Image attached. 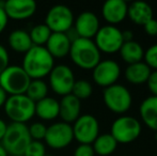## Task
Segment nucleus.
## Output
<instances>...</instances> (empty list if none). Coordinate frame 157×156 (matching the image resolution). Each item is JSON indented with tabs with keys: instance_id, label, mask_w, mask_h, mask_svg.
<instances>
[{
	"instance_id": "7",
	"label": "nucleus",
	"mask_w": 157,
	"mask_h": 156,
	"mask_svg": "<svg viewBox=\"0 0 157 156\" xmlns=\"http://www.w3.org/2000/svg\"><path fill=\"white\" fill-rule=\"evenodd\" d=\"M142 127L138 119L132 116H121L113 121L110 135L118 143H130L138 139Z\"/></svg>"
},
{
	"instance_id": "9",
	"label": "nucleus",
	"mask_w": 157,
	"mask_h": 156,
	"mask_svg": "<svg viewBox=\"0 0 157 156\" xmlns=\"http://www.w3.org/2000/svg\"><path fill=\"white\" fill-rule=\"evenodd\" d=\"M75 81L74 72L70 67L65 64L55 65L52 72L48 75L49 87L57 95L65 96L72 93L73 86Z\"/></svg>"
},
{
	"instance_id": "35",
	"label": "nucleus",
	"mask_w": 157,
	"mask_h": 156,
	"mask_svg": "<svg viewBox=\"0 0 157 156\" xmlns=\"http://www.w3.org/2000/svg\"><path fill=\"white\" fill-rule=\"evenodd\" d=\"M144 31L147 36H157V19L152 18L151 21H149L144 26Z\"/></svg>"
},
{
	"instance_id": "17",
	"label": "nucleus",
	"mask_w": 157,
	"mask_h": 156,
	"mask_svg": "<svg viewBox=\"0 0 157 156\" xmlns=\"http://www.w3.org/2000/svg\"><path fill=\"white\" fill-rule=\"evenodd\" d=\"M59 106H60L59 117L61 118L62 122L71 124L80 117L81 103L73 94L62 96L61 101L59 102Z\"/></svg>"
},
{
	"instance_id": "42",
	"label": "nucleus",
	"mask_w": 157,
	"mask_h": 156,
	"mask_svg": "<svg viewBox=\"0 0 157 156\" xmlns=\"http://www.w3.org/2000/svg\"><path fill=\"white\" fill-rule=\"evenodd\" d=\"M45 156H52V155H47V154H46V155H45Z\"/></svg>"
},
{
	"instance_id": "28",
	"label": "nucleus",
	"mask_w": 157,
	"mask_h": 156,
	"mask_svg": "<svg viewBox=\"0 0 157 156\" xmlns=\"http://www.w3.org/2000/svg\"><path fill=\"white\" fill-rule=\"evenodd\" d=\"M93 93V87L88 80L85 79H80V80H76L73 86L72 93L75 97H77L79 101L81 100H87Z\"/></svg>"
},
{
	"instance_id": "39",
	"label": "nucleus",
	"mask_w": 157,
	"mask_h": 156,
	"mask_svg": "<svg viewBox=\"0 0 157 156\" xmlns=\"http://www.w3.org/2000/svg\"><path fill=\"white\" fill-rule=\"evenodd\" d=\"M6 100H8V94H6V92L0 88V108L4 106Z\"/></svg>"
},
{
	"instance_id": "13",
	"label": "nucleus",
	"mask_w": 157,
	"mask_h": 156,
	"mask_svg": "<svg viewBox=\"0 0 157 156\" xmlns=\"http://www.w3.org/2000/svg\"><path fill=\"white\" fill-rule=\"evenodd\" d=\"M121 75V67L114 60H101L92 70V77L97 86L107 88L117 83Z\"/></svg>"
},
{
	"instance_id": "23",
	"label": "nucleus",
	"mask_w": 157,
	"mask_h": 156,
	"mask_svg": "<svg viewBox=\"0 0 157 156\" xmlns=\"http://www.w3.org/2000/svg\"><path fill=\"white\" fill-rule=\"evenodd\" d=\"M8 44L13 51L24 55L33 46L29 32L21 29H17L11 32L8 38Z\"/></svg>"
},
{
	"instance_id": "21",
	"label": "nucleus",
	"mask_w": 157,
	"mask_h": 156,
	"mask_svg": "<svg viewBox=\"0 0 157 156\" xmlns=\"http://www.w3.org/2000/svg\"><path fill=\"white\" fill-rule=\"evenodd\" d=\"M59 110H60L59 101L50 96H47L35 103V115L41 120H55L59 117Z\"/></svg>"
},
{
	"instance_id": "8",
	"label": "nucleus",
	"mask_w": 157,
	"mask_h": 156,
	"mask_svg": "<svg viewBox=\"0 0 157 156\" xmlns=\"http://www.w3.org/2000/svg\"><path fill=\"white\" fill-rule=\"evenodd\" d=\"M45 25L52 33H66L74 26V14L68 6L56 4L46 14Z\"/></svg>"
},
{
	"instance_id": "41",
	"label": "nucleus",
	"mask_w": 157,
	"mask_h": 156,
	"mask_svg": "<svg viewBox=\"0 0 157 156\" xmlns=\"http://www.w3.org/2000/svg\"><path fill=\"white\" fill-rule=\"evenodd\" d=\"M14 156H24V155H14Z\"/></svg>"
},
{
	"instance_id": "3",
	"label": "nucleus",
	"mask_w": 157,
	"mask_h": 156,
	"mask_svg": "<svg viewBox=\"0 0 157 156\" xmlns=\"http://www.w3.org/2000/svg\"><path fill=\"white\" fill-rule=\"evenodd\" d=\"M30 141L31 138L27 125L21 123H11L6 127L1 144L10 156L24 155Z\"/></svg>"
},
{
	"instance_id": "20",
	"label": "nucleus",
	"mask_w": 157,
	"mask_h": 156,
	"mask_svg": "<svg viewBox=\"0 0 157 156\" xmlns=\"http://www.w3.org/2000/svg\"><path fill=\"white\" fill-rule=\"evenodd\" d=\"M142 122L152 131H157V96H149L142 101L139 107Z\"/></svg>"
},
{
	"instance_id": "33",
	"label": "nucleus",
	"mask_w": 157,
	"mask_h": 156,
	"mask_svg": "<svg viewBox=\"0 0 157 156\" xmlns=\"http://www.w3.org/2000/svg\"><path fill=\"white\" fill-rule=\"evenodd\" d=\"M74 156H95L92 144H79L75 149Z\"/></svg>"
},
{
	"instance_id": "1",
	"label": "nucleus",
	"mask_w": 157,
	"mask_h": 156,
	"mask_svg": "<svg viewBox=\"0 0 157 156\" xmlns=\"http://www.w3.org/2000/svg\"><path fill=\"white\" fill-rule=\"evenodd\" d=\"M30 79H43L55 67V59L45 46H32L23 58L21 65Z\"/></svg>"
},
{
	"instance_id": "2",
	"label": "nucleus",
	"mask_w": 157,
	"mask_h": 156,
	"mask_svg": "<svg viewBox=\"0 0 157 156\" xmlns=\"http://www.w3.org/2000/svg\"><path fill=\"white\" fill-rule=\"evenodd\" d=\"M70 57L73 63L82 70H93L101 61V51L93 40L77 38L72 42Z\"/></svg>"
},
{
	"instance_id": "18",
	"label": "nucleus",
	"mask_w": 157,
	"mask_h": 156,
	"mask_svg": "<svg viewBox=\"0 0 157 156\" xmlns=\"http://www.w3.org/2000/svg\"><path fill=\"white\" fill-rule=\"evenodd\" d=\"M71 44L72 42L66 33H52L46 43L45 48L54 59H60L70 54Z\"/></svg>"
},
{
	"instance_id": "22",
	"label": "nucleus",
	"mask_w": 157,
	"mask_h": 156,
	"mask_svg": "<svg viewBox=\"0 0 157 156\" xmlns=\"http://www.w3.org/2000/svg\"><path fill=\"white\" fill-rule=\"evenodd\" d=\"M152 73V70L145 62H137L129 64L125 70V78L132 85H142L147 83V79Z\"/></svg>"
},
{
	"instance_id": "36",
	"label": "nucleus",
	"mask_w": 157,
	"mask_h": 156,
	"mask_svg": "<svg viewBox=\"0 0 157 156\" xmlns=\"http://www.w3.org/2000/svg\"><path fill=\"white\" fill-rule=\"evenodd\" d=\"M3 6H4V2H0V34L4 31L9 21V17L6 15V11H4Z\"/></svg>"
},
{
	"instance_id": "38",
	"label": "nucleus",
	"mask_w": 157,
	"mask_h": 156,
	"mask_svg": "<svg viewBox=\"0 0 157 156\" xmlns=\"http://www.w3.org/2000/svg\"><path fill=\"white\" fill-rule=\"evenodd\" d=\"M6 127H8V124L2 119H0V142H1L2 138H3L4 134H6Z\"/></svg>"
},
{
	"instance_id": "32",
	"label": "nucleus",
	"mask_w": 157,
	"mask_h": 156,
	"mask_svg": "<svg viewBox=\"0 0 157 156\" xmlns=\"http://www.w3.org/2000/svg\"><path fill=\"white\" fill-rule=\"evenodd\" d=\"M10 65V55L3 45H0V74Z\"/></svg>"
},
{
	"instance_id": "10",
	"label": "nucleus",
	"mask_w": 157,
	"mask_h": 156,
	"mask_svg": "<svg viewBox=\"0 0 157 156\" xmlns=\"http://www.w3.org/2000/svg\"><path fill=\"white\" fill-rule=\"evenodd\" d=\"M94 43L101 52L116 54L123 45L122 31L116 26L106 25L98 29L94 36Z\"/></svg>"
},
{
	"instance_id": "30",
	"label": "nucleus",
	"mask_w": 157,
	"mask_h": 156,
	"mask_svg": "<svg viewBox=\"0 0 157 156\" xmlns=\"http://www.w3.org/2000/svg\"><path fill=\"white\" fill-rule=\"evenodd\" d=\"M46 146L42 141H34L31 140L26 149L24 156H45Z\"/></svg>"
},
{
	"instance_id": "19",
	"label": "nucleus",
	"mask_w": 157,
	"mask_h": 156,
	"mask_svg": "<svg viewBox=\"0 0 157 156\" xmlns=\"http://www.w3.org/2000/svg\"><path fill=\"white\" fill-rule=\"evenodd\" d=\"M127 16L134 24L144 26L153 17V9L145 1H135L128 6Z\"/></svg>"
},
{
	"instance_id": "34",
	"label": "nucleus",
	"mask_w": 157,
	"mask_h": 156,
	"mask_svg": "<svg viewBox=\"0 0 157 156\" xmlns=\"http://www.w3.org/2000/svg\"><path fill=\"white\" fill-rule=\"evenodd\" d=\"M147 89L153 96H157V71H152L151 75L147 81Z\"/></svg>"
},
{
	"instance_id": "26",
	"label": "nucleus",
	"mask_w": 157,
	"mask_h": 156,
	"mask_svg": "<svg viewBox=\"0 0 157 156\" xmlns=\"http://www.w3.org/2000/svg\"><path fill=\"white\" fill-rule=\"evenodd\" d=\"M26 95L32 102H39L48 96V85L43 79H32L28 86Z\"/></svg>"
},
{
	"instance_id": "16",
	"label": "nucleus",
	"mask_w": 157,
	"mask_h": 156,
	"mask_svg": "<svg viewBox=\"0 0 157 156\" xmlns=\"http://www.w3.org/2000/svg\"><path fill=\"white\" fill-rule=\"evenodd\" d=\"M128 4L124 0H108L103 4L101 15L108 25L114 26L120 24L127 16Z\"/></svg>"
},
{
	"instance_id": "5",
	"label": "nucleus",
	"mask_w": 157,
	"mask_h": 156,
	"mask_svg": "<svg viewBox=\"0 0 157 156\" xmlns=\"http://www.w3.org/2000/svg\"><path fill=\"white\" fill-rule=\"evenodd\" d=\"M30 81L31 79L21 65H9L0 74V88L9 96L26 94Z\"/></svg>"
},
{
	"instance_id": "25",
	"label": "nucleus",
	"mask_w": 157,
	"mask_h": 156,
	"mask_svg": "<svg viewBox=\"0 0 157 156\" xmlns=\"http://www.w3.org/2000/svg\"><path fill=\"white\" fill-rule=\"evenodd\" d=\"M117 146H118V142L114 140V138L110 134L98 135L92 143L94 153L99 156L111 155L116 151Z\"/></svg>"
},
{
	"instance_id": "37",
	"label": "nucleus",
	"mask_w": 157,
	"mask_h": 156,
	"mask_svg": "<svg viewBox=\"0 0 157 156\" xmlns=\"http://www.w3.org/2000/svg\"><path fill=\"white\" fill-rule=\"evenodd\" d=\"M122 36H123V41H124V42L134 41V32L130 31V30H125V31H122Z\"/></svg>"
},
{
	"instance_id": "27",
	"label": "nucleus",
	"mask_w": 157,
	"mask_h": 156,
	"mask_svg": "<svg viewBox=\"0 0 157 156\" xmlns=\"http://www.w3.org/2000/svg\"><path fill=\"white\" fill-rule=\"evenodd\" d=\"M52 33V32L45 24H39L32 28L29 36L33 46H45Z\"/></svg>"
},
{
	"instance_id": "12",
	"label": "nucleus",
	"mask_w": 157,
	"mask_h": 156,
	"mask_svg": "<svg viewBox=\"0 0 157 156\" xmlns=\"http://www.w3.org/2000/svg\"><path fill=\"white\" fill-rule=\"evenodd\" d=\"M73 127V135L80 144H92L99 135V123L92 115L80 116Z\"/></svg>"
},
{
	"instance_id": "29",
	"label": "nucleus",
	"mask_w": 157,
	"mask_h": 156,
	"mask_svg": "<svg viewBox=\"0 0 157 156\" xmlns=\"http://www.w3.org/2000/svg\"><path fill=\"white\" fill-rule=\"evenodd\" d=\"M47 131V126L42 122H34L30 126H28V131L31 140L34 141H42L44 140Z\"/></svg>"
},
{
	"instance_id": "11",
	"label": "nucleus",
	"mask_w": 157,
	"mask_h": 156,
	"mask_svg": "<svg viewBox=\"0 0 157 156\" xmlns=\"http://www.w3.org/2000/svg\"><path fill=\"white\" fill-rule=\"evenodd\" d=\"M74 140L73 127L65 122H56L47 127L44 138L45 144L54 150H61L68 146Z\"/></svg>"
},
{
	"instance_id": "4",
	"label": "nucleus",
	"mask_w": 157,
	"mask_h": 156,
	"mask_svg": "<svg viewBox=\"0 0 157 156\" xmlns=\"http://www.w3.org/2000/svg\"><path fill=\"white\" fill-rule=\"evenodd\" d=\"M3 108L12 123L26 124L35 116V103L26 94L8 96Z\"/></svg>"
},
{
	"instance_id": "14",
	"label": "nucleus",
	"mask_w": 157,
	"mask_h": 156,
	"mask_svg": "<svg viewBox=\"0 0 157 156\" xmlns=\"http://www.w3.org/2000/svg\"><path fill=\"white\" fill-rule=\"evenodd\" d=\"M3 9L9 19L25 21L36 12V3L33 0H8L4 1Z\"/></svg>"
},
{
	"instance_id": "15",
	"label": "nucleus",
	"mask_w": 157,
	"mask_h": 156,
	"mask_svg": "<svg viewBox=\"0 0 157 156\" xmlns=\"http://www.w3.org/2000/svg\"><path fill=\"white\" fill-rule=\"evenodd\" d=\"M99 19L96 14L90 11L80 13L74 21V30L78 38L92 40L99 29Z\"/></svg>"
},
{
	"instance_id": "40",
	"label": "nucleus",
	"mask_w": 157,
	"mask_h": 156,
	"mask_svg": "<svg viewBox=\"0 0 157 156\" xmlns=\"http://www.w3.org/2000/svg\"><path fill=\"white\" fill-rule=\"evenodd\" d=\"M0 156H10L8 154V152L6 151V149L3 148L1 143H0Z\"/></svg>"
},
{
	"instance_id": "6",
	"label": "nucleus",
	"mask_w": 157,
	"mask_h": 156,
	"mask_svg": "<svg viewBox=\"0 0 157 156\" xmlns=\"http://www.w3.org/2000/svg\"><path fill=\"white\" fill-rule=\"evenodd\" d=\"M103 100L110 111L117 115H123L129 110L132 103V96L125 86L114 83L105 88Z\"/></svg>"
},
{
	"instance_id": "31",
	"label": "nucleus",
	"mask_w": 157,
	"mask_h": 156,
	"mask_svg": "<svg viewBox=\"0 0 157 156\" xmlns=\"http://www.w3.org/2000/svg\"><path fill=\"white\" fill-rule=\"evenodd\" d=\"M144 62L147 64L150 69H153L154 71H157V44L152 45L144 50Z\"/></svg>"
},
{
	"instance_id": "24",
	"label": "nucleus",
	"mask_w": 157,
	"mask_h": 156,
	"mask_svg": "<svg viewBox=\"0 0 157 156\" xmlns=\"http://www.w3.org/2000/svg\"><path fill=\"white\" fill-rule=\"evenodd\" d=\"M119 52H120L122 60L128 63V65L141 62L144 57V49L137 41L124 42Z\"/></svg>"
}]
</instances>
